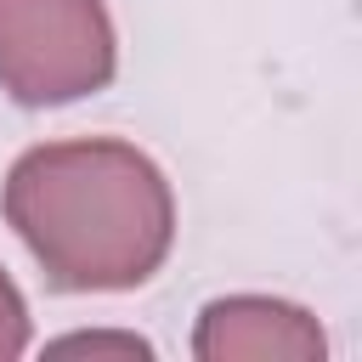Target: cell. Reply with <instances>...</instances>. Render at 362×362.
<instances>
[{"instance_id": "cell-2", "label": "cell", "mask_w": 362, "mask_h": 362, "mask_svg": "<svg viewBox=\"0 0 362 362\" xmlns=\"http://www.w3.org/2000/svg\"><path fill=\"white\" fill-rule=\"evenodd\" d=\"M119 68L102 0H0V90L23 107L96 96Z\"/></svg>"}, {"instance_id": "cell-1", "label": "cell", "mask_w": 362, "mask_h": 362, "mask_svg": "<svg viewBox=\"0 0 362 362\" xmlns=\"http://www.w3.org/2000/svg\"><path fill=\"white\" fill-rule=\"evenodd\" d=\"M0 209L62 294L141 288L175 243L164 170L113 136L28 147L6 170Z\"/></svg>"}, {"instance_id": "cell-5", "label": "cell", "mask_w": 362, "mask_h": 362, "mask_svg": "<svg viewBox=\"0 0 362 362\" xmlns=\"http://www.w3.org/2000/svg\"><path fill=\"white\" fill-rule=\"evenodd\" d=\"M57 351H119V356H147V345L130 339V334H74V339H62Z\"/></svg>"}, {"instance_id": "cell-4", "label": "cell", "mask_w": 362, "mask_h": 362, "mask_svg": "<svg viewBox=\"0 0 362 362\" xmlns=\"http://www.w3.org/2000/svg\"><path fill=\"white\" fill-rule=\"evenodd\" d=\"M23 351H28V305H23L17 283H11L6 266H0V362H11V356H23Z\"/></svg>"}, {"instance_id": "cell-3", "label": "cell", "mask_w": 362, "mask_h": 362, "mask_svg": "<svg viewBox=\"0 0 362 362\" xmlns=\"http://www.w3.org/2000/svg\"><path fill=\"white\" fill-rule=\"evenodd\" d=\"M192 351L204 362H317L322 328L311 311L266 294H232L204 305Z\"/></svg>"}]
</instances>
